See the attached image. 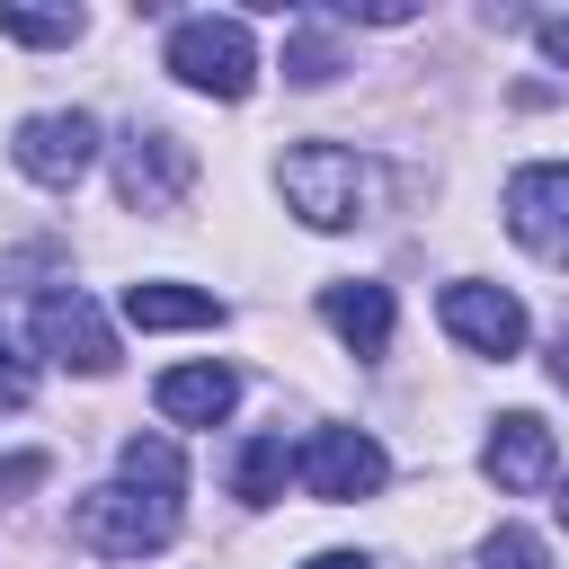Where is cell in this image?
<instances>
[{
  "label": "cell",
  "instance_id": "obj_9",
  "mask_svg": "<svg viewBox=\"0 0 569 569\" xmlns=\"http://www.w3.org/2000/svg\"><path fill=\"white\" fill-rule=\"evenodd\" d=\"M445 329L471 347V356H516L525 347V302L498 293V284H445Z\"/></svg>",
  "mask_w": 569,
  "mask_h": 569
},
{
  "label": "cell",
  "instance_id": "obj_11",
  "mask_svg": "<svg viewBox=\"0 0 569 569\" xmlns=\"http://www.w3.org/2000/svg\"><path fill=\"white\" fill-rule=\"evenodd\" d=\"M480 471H489L498 489H542V480H551V427H542L533 409H507V418L489 427V445H480Z\"/></svg>",
  "mask_w": 569,
  "mask_h": 569
},
{
  "label": "cell",
  "instance_id": "obj_2",
  "mask_svg": "<svg viewBox=\"0 0 569 569\" xmlns=\"http://www.w3.org/2000/svg\"><path fill=\"white\" fill-rule=\"evenodd\" d=\"M178 533V498L160 489H133V480H107L89 498H71V542L98 551V560H142V551H169Z\"/></svg>",
  "mask_w": 569,
  "mask_h": 569
},
{
  "label": "cell",
  "instance_id": "obj_16",
  "mask_svg": "<svg viewBox=\"0 0 569 569\" xmlns=\"http://www.w3.org/2000/svg\"><path fill=\"white\" fill-rule=\"evenodd\" d=\"M338 71H347V62H338V44H329V36H320V27L302 18V27L284 36V80H302V89H320V80H338Z\"/></svg>",
  "mask_w": 569,
  "mask_h": 569
},
{
  "label": "cell",
  "instance_id": "obj_17",
  "mask_svg": "<svg viewBox=\"0 0 569 569\" xmlns=\"http://www.w3.org/2000/svg\"><path fill=\"white\" fill-rule=\"evenodd\" d=\"M0 36H18V44H71L80 9H0Z\"/></svg>",
  "mask_w": 569,
  "mask_h": 569
},
{
  "label": "cell",
  "instance_id": "obj_8",
  "mask_svg": "<svg viewBox=\"0 0 569 569\" xmlns=\"http://www.w3.org/2000/svg\"><path fill=\"white\" fill-rule=\"evenodd\" d=\"M507 231L533 258L569 267V160H542V169H516L507 178Z\"/></svg>",
  "mask_w": 569,
  "mask_h": 569
},
{
  "label": "cell",
  "instance_id": "obj_3",
  "mask_svg": "<svg viewBox=\"0 0 569 569\" xmlns=\"http://www.w3.org/2000/svg\"><path fill=\"white\" fill-rule=\"evenodd\" d=\"M169 71L204 98H249L258 80V44H249V18H178L169 27Z\"/></svg>",
  "mask_w": 569,
  "mask_h": 569
},
{
  "label": "cell",
  "instance_id": "obj_13",
  "mask_svg": "<svg viewBox=\"0 0 569 569\" xmlns=\"http://www.w3.org/2000/svg\"><path fill=\"white\" fill-rule=\"evenodd\" d=\"M124 320L133 329H213L222 302L196 293V284H124Z\"/></svg>",
  "mask_w": 569,
  "mask_h": 569
},
{
  "label": "cell",
  "instance_id": "obj_21",
  "mask_svg": "<svg viewBox=\"0 0 569 569\" xmlns=\"http://www.w3.org/2000/svg\"><path fill=\"white\" fill-rule=\"evenodd\" d=\"M533 36H542V53H551V62H560V71H569V18H542V27H533Z\"/></svg>",
  "mask_w": 569,
  "mask_h": 569
},
{
  "label": "cell",
  "instance_id": "obj_15",
  "mask_svg": "<svg viewBox=\"0 0 569 569\" xmlns=\"http://www.w3.org/2000/svg\"><path fill=\"white\" fill-rule=\"evenodd\" d=\"M116 462H124V480H133V489H160V498H178V489H187V462H178V445H169V436H124V453H116Z\"/></svg>",
  "mask_w": 569,
  "mask_h": 569
},
{
  "label": "cell",
  "instance_id": "obj_19",
  "mask_svg": "<svg viewBox=\"0 0 569 569\" xmlns=\"http://www.w3.org/2000/svg\"><path fill=\"white\" fill-rule=\"evenodd\" d=\"M27 400H36V365L0 338V409H27Z\"/></svg>",
  "mask_w": 569,
  "mask_h": 569
},
{
  "label": "cell",
  "instance_id": "obj_10",
  "mask_svg": "<svg viewBox=\"0 0 569 569\" xmlns=\"http://www.w3.org/2000/svg\"><path fill=\"white\" fill-rule=\"evenodd\" d=\"M320 320L347 338V356H356V365H373V356L391 347V284H373V276L320 284Z\"/></svg>",
  "mask_w": 569,
  "mask_h": 569
},
{
  "label": "cell",
  "instance_id": "obj_23",
  "mask_svg": "<svg viewBox=\"0 0 569 569\" xmlns=\"http://www.w3.org/2000/svg\"><path fill=\"white\" fill-rule=\"evenodd\" d=\"M302 569H373V560H356V551H320V560H302Z\"/></svg>",
  "mask_w": 569,
  "mask_h": 569
},
{
  "label": "cell",
  "instance_id": "obj_24",
  "mask_svg": "<svg viewBox=\"0 0 569 569\" xmlns=\"http://www.w3.org/2000/svg\"><path fill=\"white\" fill-rule=\"evenodd\" d=\"M551 507H560V525H569V480H560V498H551Z\"/></svg>",
  "mask_w": 569,
  "mask_h": 569
},
{
  "label": "cell",
  "instance_id": "obj_1",
  "mask_svg": "<svg viewBox=\"0 0 569 569\" xmlns=\"http://www.w3.org/2000/svg\"><path fill=\"white\" fill-rule=\"evenodd\" d=\"M284 204L311 222V231H347V222H365L373 213V160L365 151H347V142H293L284 151Z\"/></svg>",
  "mask_w": 569,
  "mask_h": 569
},
{
  "label": "cell",
  "instance_id": "obj_12",
  "mask_svg": "<svg viewBox=\"0 0 569 569\" xmlns=\"http://www.w3.org/2000/svg\"><path fill=\"white\" fill-rule=\"evenodd\" d=\"M151 400H160V418H178V427H213V418H231L240 373H231V365H178V373L151 382Z\"/></svg>",
  "mask_w": 569,
  "mask_h": 569
},
{
  "label": "cell",
  "instance_id": "obj_22",
  "mask_svg": "<svg viewBox=\"0 0 569 569\" xmlns=\"http://www.w3.org/2000/svg\"><path fill=\"white\" fill-rule=\"evenodd\" d=\"M551 382L569 391V320H560V338H551Z\"/></svg>",
  "mask_w": 569,
  "mask_h": 569
},
{
  "label": "cell",
  "instance_id": "obj_14",
  "mask_svg": "<svg viewBox=\"0 0 569 569\" xmlns=\"http://www.w3.org/2000/svg\"><path fill=\"white\" fill-rule=\"evenodd\" d=\"M293 471H302V462L284 453V436H249V445H240V462H231V489H240L249 507H276Z\"/></svg>",
  "mask_w": 569,
  "mask_h": 569
},
{
  "label": "cell",
  "instance_id": "obj_5",
  "mask_svg": "<svg viewBox=\"0 0 569 569\" xmlns=\"http://www.w3.org/2000/svg\"><path fill=\"white\" fill-rule=\"evenodd\" d=\"M382 480H391V453H382L365 427H320V436L302 445V489L329 498V507H356V498H373Z\"/></svg>",
  "mask_w": 569,
  "mask_h": 569
},
{
  "label": "cell",
  "instance_id": "obj_4",
  "mask_svg": "<svg viewBox=\"0 0 569 569\" xmlns=\"http://www.w3.org/2000/svg\"><path fill=\"white\" fill-rule=\"evenodd\" d=\"M187 187H196L187 133L133 124V133L116 142V204H124V213H169V204H187Z\"/></svg>",
  "mask_w": 569,
  "mask_h": 569
},
{
  "label": "cell",
  "instance_id": "obj_7",
  "mask_svg": "<svg viewBox=\"0 0 569 569\" xmlns=\"http://www.w3.org/2000/svg\"><path fill=\"white\" fill-rule=\"evenodd\" d=\"M36 347H44L53 365H71V373H116V329L98 320V302H89L80 284L36 293Z\"/></svg>",
  "mask_w": 569,
  "mask_h": 569
},
{
  "label": "cell",
  "instance_id": "obj_20",
  "mask_svg": "<svg viewBox=\"0 0 569 569\" xmlns=\"http://www.w3.org/2000/svg\"><path fill=\"white\" fill-rule=\"evenodd\" d=\"M44 471H53L44 453H9V462H0V498H18V489H36Z\"/></svg>",
  "mask_w": 569,
  "mask_h": 569
},
{
  "label": "cell",
  "instance_id": "obj_18",
  "mask_svg": "<svg viewBox=\"0 0 569 569\" xmlns=\"http://www.w3.org/2000/svg\"><path fill=\"white\" fill-rule=\"evenodd\" d=\"M480 569H551V551H542V533H525V525H498V533L480 542Z\"/></svg>",
  "mask_w": 569,
  "mask_h": 569
},
{
  "label": "cell",
  "instance_id": "obj_6",
  "mask_svg": "<svg viewBox=\"0 0 569 569\" xmlns=\"http://www.w3.org/2000/svg\"><path fill=\"white\" fill-rule=\"evenodd\" d=\"M9 160H18L36 187H71V178L98 160V116H80V107H44V116H27V124L9 133Z\"/></svg>",
  "mask_w": 569,
  "mask_h": 569
}]
</instances>
